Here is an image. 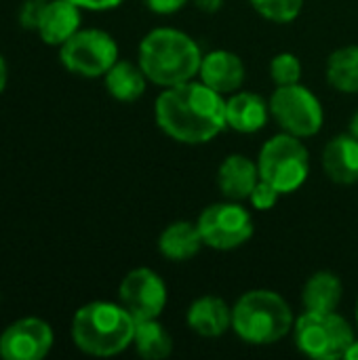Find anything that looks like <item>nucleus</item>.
Masks as SVG:
<instances>
[{
	"mask_svg": "<svg viewBox=\"0 0 358 360\" xmlns=\"http://www.w3.org/2000/svg\"><path fill=\"white\" fill-rule=\"evenodd\" d=\"M232 329L247 344H274L293 329V312L279 293L255 289L234 304Z\"/></svg>",
	"mask_w": 358,
	"mask_h": 360,
	"instance_id": "obj_4",
	"label": "nucleus"
},
{
	"mask_svg": "<svg viewBox=\"0 0 358 360\" xmlns=\"http://www.w3.org/2000/svg\"><path fill=\"white\" fill-rule=\"evenodd\" d=\"M342 281L338 274L321 270L308 278L302 291V302L308 312H335L342 302Z\"/></svg>",
	"mask_w": 358,
	"mask_h": 360,
	"instance_id": "obj_19",
	"label": "nucleus"
},
{
	"mask_svg": "<svg viewBox=\"0 0 358 360\" xmlns=\"http://www.w3.org/2000/svg\"><path fill=\"white\" fill-rule=\"evenodd\" d=\"M192 2L196 4V8H200L205 13H215V11H219L224 0H192Z\"/></svg>",
	"mask_w": 358,
	"mask_h": 360,
	"instance_id": "obj_29",
	"label": "nucleus"
},
{
	"mask_svg": "<svg viewBox=\"0 0 358 360\" xmlns=\"http://www.w3.org/2000/svg\"><path fill=\"white\" fill-rule=\"evenodd\" d=\"M120 306L137 321L158 319L167 306V287L150 268L131 270L118 287Z\"/></svg>",
	"mask_w": 358,
	"mask_h": 360,
	"instance_id": "obj_10",
	"label": "nucleus"
},
{
	"mask_svg": "<svg viewBox=\"0 0 358 360\" xmlns=\"http://www.w3.org/2000/svg\"><path fill=\"white\" fill-rule=\"evenodd\" d=\"M154 114L158 127L181 143H207L228 127L224 95L203 80L167 86L156 99Z\"/></svg>",
	"mask_w": 358,
	"mask_h": 360,
	"instance_id": "obj_1",
	"label": "nucleus"
},
{
	"mask_svg": "<svg viewBox=\"0 0 358 360\" xmlns=\"http://www.w3.org/2000/svg\"><path fill=\"white\" fill-rule=\"evenodd\" d=\"M40 6L42 0H25L19 8V23L25 30H36L38 23V15H40Z\"/></svg>",
	"mask_w": 358,
	"mask_h": 360,
	"instance_id": "obj_26",
	"label": "nucleus"
},
{
	"mask_svg": "<svg viewBox=\"0 0 358 360\" xmlns=\"http://www.w3.org/2000/svg\"><path fill=\"white\" fill-rule=\"evenodd\" d=\"M203 245H205V240L200 236L198 226L190 224V221H173V224H169L162 230L160 238H158L160 253L171 262L192 259L200 251Z\"/></svg>",
	"mask_w": 358,
	"mask_h": 360,
	"instance_id": "obj_18",
	"label": "nucleus"
},
{
	"mask_svg": "<svg viewBox=\"0 0 358 360\" xmlns=\"http://www.w3.org/2000/svg\"><path fill=\"white\" fill-rule=\"evenodd\" d=\"M188 327L203 338H219L232 327V308L222 297H198L188 310Z\"/></svg>",
	"mask_w": 358,
	"mask_h": 360,
	"instance_id": "obj_16",
	"label": "nucleus"
},
{
	"mask_svg": "<svg viewBox=\"0 0 358 360\" xmlns=\"http://www.w3.org/2000/svg\"><path fill=\"white\" fill-rule=\"evenodd\" d=\"M55 335L49 323L36 316L19 319L0 335V356L4 360H40L53 348Z\"/></svg>",
	"mask_w": 358,
	"mask_h": 360,
	"instance_id": "obj_11",
	"label": "nucleus"
},
{
	"mask_svg": "<svg viewBox=\"0 0 358 360\" xmlns=\"http://www.w3.org/2000/svg\"><path fill=\"white\" fill-rule=\"evenodd\" d=\"M80 30V6L70 0H42L36 30L40 40L61 46Z\"/></svg>",
	"mask_w": 358,
	"mask_h": 360,
	"instance_id": "obj_12",
	"label": "nucleus"
},
{
	"mask_svg": "<svg viewBox=\"0 0 358 360\" xmlns=\"http://www.w3.org/2000/svg\"><path fill=\"white\" fill-rule=\"evenodd\" d=\"M260 177L272 184L281 194L295 192L310 173V154L302 137L281 133L268 139L257 158Z\"/></svg>",
	"mask_w": 358,
	"mask_h": 360,
	"instance_id": "obj_5",
	"label": "nucleus"
},
{
	"mask_svg": "<svg viewBox=\"0 0 358 360\" xmlns=\"http://www.w3.org/2000/svg\"><path fill=\"white\" fill-rule=\"evenodd\" d=\"M270 114L285 133L312 137L323 127V105L319 97L300 82L276 86L270 97Z\"/></svg>",
	"mask_w": 358,
	"mask_h": 360,
	"instance_id": "obj_7",
	"label": "nucleus"
},
{
	"mask_svg": "<svg viewBox=\"0 0 358 360\" xmlns=\"http://www.w3.org/2000/svg\"><path fill=\"white\" fill-rule=\"evenodd\" d=\"M279 196H281V192H279L272 184L260 179L257 186L253 188L249 200H251V205H253L257 211H268V209H272V207L279 202Z\"/></svg>",
	"mask_w": 358,
	"mask_h": 360,
	"instance_id": "obj_25",
	"label": "nucleus"
},
{
	"mask_svg": "<svg viewBox=\"0 0 358 360\" xmlns=\"http://www.w3.org/2000/svg\"><path fill=\"white\" fill-rule=\"evenodd\" d=\"M148 76L143 74L141 65L131 61H116L106 72V89L118 101H135L146 91Z\"/></svg>",
	"mask_w": 358,
	"mask_h": 360,
	"instance_id": "obj_20",
	"label": "nucleus"
},
{
	"mask_svg": "<svg viewBox=\"0 0 358 360\" xmlns=\"http://www.w3.org/2000/svg\"><path fill=\"white\" fill-rule=\"evenodd\" d=\"M327 80L342 93H358V46H344L331 53Z\"/></svg>",
	"mask_w": 358,
	"mask_h": 360,
	"instance_id": "obj_22",
	"label": "nucleus"
},
{
	"mask_svg": "<svg viewBox=\"0 0 358 360\" xmlns=\"http://www.w3.org/2000/svg\"><path fill=\"white\" fill-rule=\"evenodd\" d=\"M270 78L276 86L295 84L302 78V63L293 53H279L270 63Z\"/></svg>",
	"mask_w": 358,
	"mask_h": 360,
	"instance_id": "obj_24",
	"label": "nucleus"
},
{
	"mask_svg": "<svg viewBox=\"0 0 358 360\" xmlns=\"http://www.w3.org/2000/svg\"><path fill=\"white\" fill-rule=\"evenodd\" d=\"M300 352L317 360L344 359L354 342V331L335 312H304L293 325Z\"/></svg>",
	"mask_w": 358,
	"mask_h": 360,
	"instance_id": "obj_6",
	"label": "nucleus"
},
{
	"mask_svg": "<svg viewBox=\"0 0 358 360\" xmlns=\"http://www.w3.org/2000/svg\"><path fill=\"white\" fill-rule=\"evenodd\" d=\"M203 53L186 32L158 27L139 44V65L150 82L175 86L192 80L200 70Z\"/></svg>",
	"mask_w": 358,
	"mask_h": 360,
	"instance_id": "obj_2",
	"label": "nucleus"
},
{
	"mask_svg": "<svg viewBox=\"0 0 358 360\" xmlns=\"http://www.w3.org/2000/svg\"><path fill=\"white\" fill-rule=\"evenodd\" d=\"M59 59L72 74L97 78L118 61V46L103 30H78L61 44Z\"/></svg>",
	"mask_w": 358,
	"mask_h": 360,
	"instance_id": "obj_8",
	"label": "nucleus"
},
{
	"mask_svg": "<svg viewBox=\"0 0 358 360\" xmlns=\"http://www.w3.org/2000/svg\"><path fill=\"white\" fill-rule=\"evenodd\" d=\"M270 103L255 93H232L226 101V122L238 133H255L266 127Z\"/></svg>",
	"mask_w": 358,
	"mask_h": 360,
	"instance_id": "obj_17",
	"label": "nucleus"
},
{
	"mask_svg": "<svg viewBox=\"0 0 358 360\" xmlns=\"http://www.w3.org/2000/svg\"><path fill=\"white\" fill-rule=\"evenodd\" d=\"M198 76L207 86H211L219 95H232L245 82V63L232 51H211L203 55Z\"/></svg>",
	"mask_w": 358,
	"mask_h": 360,
	"instance_id": "obj_13",
	"label": "nucleus"
},
{
	"mask_svg": "<svg viewBox=\"0 0 358 360\" xmlns=\"http://www.w3.org/2000/svg\"><path fill=\"white\" fill-rule=\"evenodd\" d=\"M207 247L217 251H232L253 236V219L236 200L215 202L207 207L196 221Z\"/></svg>",
	"mask_w": 358,
	"mask_h": 360,
	"instance_id": "obj_9",
	"label": "nucleus"
},
{
	"mask_svg": "<svg viewBox=\"0 0 358 360\" xmlns=\"http://www.w3.org/2000/svg\"><path fill=\"white\" fill-rule=\"evenodd\" d=\"M357 327H358V302H357Z\"/></svg>",
	"mask_w": 358,
	"mask_h": 360,
	"instance_id": "obj_33",
	"label": "nucleus"
},
{
	"mask_svg": "<svg viewBox=\"0 0 358 360\" xmlns=\"http://www.w3.org/2000/svg\"><path fill=\"white\" fill-rule=\"evenodd\" d=\"M350 135H354L358 139V112H354L350 118Z\"/></svg>",
	"mask_w": 358,
	"mask_h": 360,
	"instance_id": "obj_32",
	"label": "nucleus"
},
{
	"mask_svg": "<svg viewBox=\"0 0 358 360\" xmlns=\"http://www.w3.org/2000/svg\"><path fill=\"white\" fill-rule=\"evenodd\" d=\"M260 179L262 177H260L257 165L243 154H232L219 165L217 184H219L222 194L230 200L238 202V200L249 198Z\"/></svg>",
	"mask_w": 358,
	"mask_h": 360,
	"instance_id": "obj_15",
	"label": "nucleus"
},
{
	"mask_svg": "<svg viewBox=\"0 0 358 360\" xmlns=\"http://www.w3.org/2000/svg\"><path fill=\"white\" fill-rule=\"evenodd\" d=\"M344 359L358 360V340H354V342H352V346L348 348V352H346V356H344Z\"/></svg>",
	"mask_w": 358,
	"mask_h": 360,
	"instance_id": "obj_31",
	"label": "nucleus"
},
{
	"mask_svg": "<svg viewBox=\"0 0 358 360\" xmlns=\"http://www.w3.org/2000/svg\"><path fill=\"white\" fill-rule=\"evenodd\" d=\"M135 319L110 302H91L72 319V340L78 350L91 356H114L133 344Z\"/></svg>",
	"mask_w": 358,
	"mask_h": 360,
	"instance_id": "obj_3",
	"label": "nucleus"
},
{
	"mask_svg": "<svg viewBox=\"0 0 358 360\" xmlns=\"http://www.w3.org/2000/svg\"><path fill=\"white\" fill-rule=\"evenodd\" d=\"M249 2L262 17L276 23L293 21L304 6V0H249Z\"/></svg>",
	"mask_w": 358,
	"mask_h": 360,
	"instance_id": "obj_23",
	"label": "nucleus"
},
{
	"mask_svg": "<svg viewBox=\"0 0 358 360\" xmlns=\"http://www.w3.org/2000/svg\"><path fill=\"white\" fill-rule=\"evenodd\" d=\"M6 80H8V68H6L4 57L0 55V95H2L4 86H6Z\"/></svg>",
	"mask_w": 358,
	"mask_h": 360,
	"instance_id": "obj_30",
	"label": "nucleus"
},
{
	"mask_svg": "<svg viewBox=\"0 0 358 360\" xmlns=\"http://www.w3.org/2000/svg\"><path fill=\"white\" fill-rule=\"evenodd\" d=\"M70 2L78 4L80 8H89V11H108V8H116L124 0H70Z\"/></svg>",
	"mask_w": 358,
	"mask_h": 360,
	"instance_id": "obj_28",
	"label": "nucleus"
},
{
	"mask_svg": "<svg viewBox=\"0 0 358 360\" xmlns=\"http://www.w3.org/2000/svg\"><path fill=\"white\" fill-rule=\"evenodd\" d=\"M188 0H146V6L158 15H171L177 13Z\"/></svg>",
	"mask_w": 358,
	"mask_h": 360,
	"instance_id": "obj_27",
	"label": "nucleus"
},
{
	"mask_svg": "<svg viewBox=\"0 0 358 360\" xmlns=\"http://www.w3.org/2000/svg\"><path fill=\"white\" fill-rule=\"evenodd\" d=\"M323 169L331 181L350 186L358 181V139L354 135H338L323 150Z\"/></svg>",
	"mask_w": 358,
	"mask_h": 360,
	"instance_id": "obj_14",
	"label": "nucleus"
},
{
	"mask_svg": "<svg viewBox=\"0 0 358 360\" xmlns=\"http://www.w3.org/2000/svg\"><path fill=\"white\" fill-rule=\"evenodd\" d=\"M133 346L137 354L146 360H162L173 352V340L156 319L135 323Z\"/></svg>",
	"mask_w": 358,
	"mask_h": 360,
	"instance_id": "obj_21",
	"label": "nucleus"
}]
</instances>
